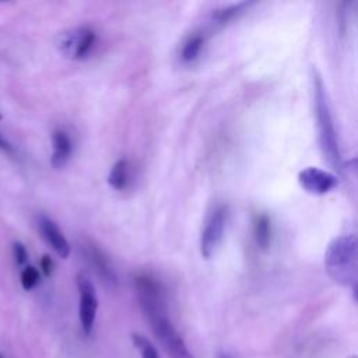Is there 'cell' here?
I'll list each match as a JSON object with an SVG mask.
<instances>
[{"mask_svg":"<svg viewBox=\"0 0 358 358\" xmlns=\"http://www.w3.org/2000/svg\"><path fill=\"white\" fill-rule=\"evenodd\" d=\"M77 287L80 294V303H78V317L83 333L90 336L95 323L96 309H98V296L91 280L84 275H77Z\"/></svg>","mask_w":358,"mask_h":358,"instance_id":"cell-6","label":"cell"},{"mask_svg":"<svg viewBox=\"0 0 358 358\" xmlns=\"http://www.w3.org/2000/svg\"><path fill=\"white\" fill-rule=\"evenodd\" d=\"M0 150L6 151V152H13V148H11V144L4 138V136L0 133Z\"/></svg>","mask_w":358,"mask_h":358,"instance_id":"cell-20","label":"cell"},{"mask_svg":"<svg viewBox=\"0 0 358 358\" xmlns=\"http://www.w3.org/2000/svg\"><path fill=\"white\" fill-rule=\"evenodd\" d=\"M352 291H354V296H355V301L358 302V284H355V285L352 287Z\"/></svg>","mask_w":358,"mask_h":358,"instance_id":"cell-22","label":"cell"},{"mask_svg":"<svg viewBox=\"0 0 358 358\" xmlns=\"http://www.w3.org/2000/svg\"><path fill=\"white\" fill-rule=\"evenodd\" d=\"M127 169H129V164L124 158L116 161L108 175V183L112 189L115 190H122L126 187L127 185Z\"/></svg>","mask_w":358,"mask_h":358,"instance_id":"cell-12","label":"cell"},{"mask_svg":"<svg viewBox=\"0 0 358 358\" xmlns=\"http://www.w3.org/2000/svg\"><path fill=\"white\" fill-rule=\"evenodd\" d=\"M345 166H347L348 169H351L352 172H357V173H358V158L345 162Z\"/></svg>","mask_w":358,"mask_h":358,"instance_id":"cell-21","label":"cell"},{"mask_svg":"<svg viewBox=\"0 0 358 358\" xmlns=\"http://www.w3.org/2000/svg\"><path fill=\"white\" fill-rule=\"evenodd\" d=\"M13 255H14V259H15L17 264H24L28 259L27 249L21 242H14L13 243Z\"/></svg>","mask_w":358,"mask_h":358,"instance_id":"cell-18","label":"cell"},{"mask_svg":"<svg viewBox=\"0 0 358 358\" xmlns=\"http://www.w3.org/2000/svg\"><path fill=\"white\" fill-rule=\"evenodd\" d=\"M313 103H315V116H316V129L320 151L326 162L336 171H343V161L337 140V133L334 122L330 113V106L327 102L326 88L322 81V77L315 71L313 73Z\"/></svg>","mask_w":358,"mask_h":358,"instance_id":"cell-1","label":"cell"},{"mask_svg":"<svg viewBox=\"0 0 358 358\" xmlns=\"http://www.w3.org/2000/svg\"><path fill=\"white\" fill-rule=\"evenodd\" d=\"M270 218L260 214L255 221V239L262 249H266L270 245Z\"/></svg>","mask_w":358,"mask_h":358,"instance_id":"cell-13","label":"cell"},{"mask_svg":"<svg viewBox=\"0 0 358 358\" xmlns=\"http://www.w3.org/2000/svg\"><path fill=\"white\" fill-rule=\"evenodd\" d=\"M0 358H3V355H1V354H0Z\"/></svg>","mask_w":358,"mask_h":358,"instance_id":"cell-25","label":"cell"},{"mask_svg":"<svg viewBox=\"0 0 358 358\" xmlns=\"http://www.w3.org/2000/svg\"><path fill=\"white\" fill-rule=\"evenodd\" d=\"M41 268H42V271L45 273V275H50V273H52V270H53V262H52V259L49 257V256H43L42 259H41Z\"/></svg>","mask_w":358,"mask_h":358,"instance_id":"cell-19","label":"cell"},{"mask_svg":"<svg viewBox=\"0 0 358 358\" xmlns=\"http://www.w3.org/2000/svg\"><path fill=\"white\" fill-rule=\"evenodd\" d=\"M298 182L306 193L323 196L337 187L338 178L334 173L317 166H308L298 173Z\"/></svg>","mask_w":358,"mask_h":358,"instance_id":"cell-8","label":"cell"},{"mask_svg":"<svg viewBox=\"0 0 358 358\" xmlns=\"http://www.w3.org/2000/svg\"><path fill=\"white\" fill-rule=\"evenodd\" d=\"M155 337L169 354L171 358H194L190 350L187 348L186 343L176 331L173 324L169 322L166 316H161L150 322Z\"/></svg>","mask_w":358,"mask_h":358,"instance_id":"cell-5","label":"cell"},{"mask_svg":"<svg viewBox=\"0 0 358 358\" xmlns=\"http://www.w3.org/2000/svg\"><path fill=\"white\" fill-rule=\"evenodd\" d=\"M134 288L137 292L138 303L148 319L152 322L157 317L166 316V301L162 285L147 274H138L134 277Z\"/></svg>","mask_w":358,"mask_h":358,"instance_id":"cell-3","label":"cell"},{"mask_svg":"<svg viewBox=\"0 0 358 358\" xmlns=\"http://www.w3.org/2000/svg\"><path fill=\"white\" fill-rule=\"evenodd\" d=\"M324 267L333 281L341 285L358 284V235H338L324 252Z\"/></svg>","mask_w":358,"mask_h":358,"instance_id":"cell-2","label":"cell"},{"mask_svg":"<svg viewBox=\"0 0 358 358\" xmlns=\"http://www.w3.org/2000/svg\"><path fill=\"white\" fill-rule=\"evenodd\" d=\"M131 341H133L134 347L137 348V351L140 352L141 358H161L157 348L154 347V344L145 336H143L140 333H133Z\"/></svg>","mask_w":358,"mask_h":358,"instance_id":"cell-14","label":"cell"},{"mask_svg":"<svg viewBox=\"0 0 358 358\" xmlns=\"http://www.w3.org/2000/svg\"><path fill=\"white\" fill-rule=\"evenodd\" d=\"M85 256H87L88 262L91 263V266L94 267V270H96V273L99 274V277L103 281L110 282V284L116 282V275H115L108 259L95 245H85Z\"/></svg>","mask_w":358,"mask_h":358,"instance_id":"cell-11","label":"cell"},{"mask_svg":"<svg viewBox=\"0 0 358 358\" xmlns=\"http://www.w3.org/2000/svg\"><path fill=\"white\" fill-rule=\"evenodd\" d=\"M249 3H238V4H234V6H229V7H224L221 10H217L214 14H213V18L217 21V22H228L231 21L232 18H235L239 13L243 11V8L248 6Z\"/></svg>","mask_w":358,"mask_h":358,"instance_id":"cell-16","label":"cell"},{"mask_svg":"<svg viewBox=\"0 0 358 358\" xmlns=\"http://www.w3.org/2000/svg\"><path fill=\"white\" fill-rule=\"evenodd\" d=\"M96 35L91 28L77 27L59 34L56 45L69 59H83L92 49Z\"/></svg>","mask_w":358,"mask_h":358,"instance_id":"cell-4","label":"cell"},{"mask_svg":"<svg viewBox=\"0 0 358 358\" xmlns=\"http://www.w3.org/2000/svg\"><path fill=\"white\" fill-rule=\"evenodd\" d=\"M52 144L53 154L50 162L55 168H63L69 162L71 155V141L63 130H55L52 134Z\"/></svg>","mask_w":358,"mask_h":358,"instance_id":"cell-10","label":"cell"},{"mask_svg":"<svg viewBox=\"0 0 358 358\" xmlns=\"http://www.w3.org/2000/svg\"><path fill=\"white\" fill-rule=\"evenodd\" d=\"M38 231L41 236L45 239V242L63 259H66L70 255V245L67 239L64 238L63 232L57 227L55 221L45 215H39L36 220Z\"/></svg>","mask_w":358,"mask_h":358,"instance_id":"cell-9","label":"cell"},{"mask_svg":"<svg viewBox=\"0 0 358 358\" xmlns=\"http://www.w3.org/2000/svg\"><path fill=\"white\" fill-rule=\"evenodd\" d=\"M218 358H232L229 354H227V352H221L220 355H218Z\"/></svg>","mask_w":358,"mask_h":358,"instance_id":"cell-23","label":"cell"},{"mask_svg":"<svg viewBox=\"0 0 358 358\" xmlns=\"http://www.w3.org/2000/svg\"><path fill=\"white\" fill-rule=\"evenodd\" d=\"M39 282V271L34 266H27L21 271V284L24 289H32Z\"/></svg>","mask_w":358,"mask_h":358,"instance_id":"cell-17","label":"cell"},{"mask_svg":"<svg viewBox=\"0 0 358 358\" xmlns=\"http://www.w3.org/2000/svg\"><path fill=\"white\" fill-rule=\"evenodd\" d=\"M203 42H204V39H203V36H200V35L190 36V38L185 42L183 48H182V59H183L185 62H192V60H194V59L199 56V53H200V50H201V48H203Z\"/></svg>","mask_w":358,"mask_h":358,"instance_id":"cell-15","label":"cell"},{"mask_svg":"<svg viewBox=\"0 0 358 358\" xmlns=\"http://www.w3.org/2000/svg\"><path fill=\"white\" fill-rule=\"evenodd\" d=\"M227 222V207L218 206L210 214L200 239V250L204 259H210L221 242Z\"/></svg>","mask_w":358,"mask_h":358,"instance_id":"cell-7","label":"cell"},{"mask_svg":"<svg viewBox=\"0 0 358 358\" xmlns=\"http://www.w3.org/2000/svg\"><path fill=\"white\" fill-rule=\"evenodd\" d=\"M348 358H358V355H351V357H348Z\"/></svg>","mask_w":358,"mask_h":358,"instance_id":"cell-24","label":"cell"}]
</instances>
